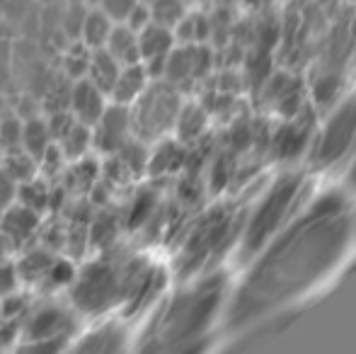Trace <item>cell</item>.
Here are the masks:
<instances>
[{
	"label": "cell",
	"mask_w": 356,
	"mask_h": 354,
	"mask_svg": "<svg viewBox=\"0 0 356 354\" xmlns=\"http://www.w3.org/2000/svg\"><path fill=\"white\" fill-rule=\"evenodd\" d=\"M342 76L334 71L323 73V76L315 81L313 86V109H330L339 102V95H342Z\"/></svg>",
	"instance_id": "27"
},
{
	"label": "cell",
	"mask_w": 356,
	"mask_h": 354,
	"mask_svg": "<svg viewBox=\"0 0 356 354\" xmlns=\"http://www.w3.org/2000/svg\"><path fill=\"white\" fill-rule=\"evenodd\" d=\"M75 272H78V267L71 265L68 260H63V257H54V262L49 265L47 274H44L42 282H39L37 287L47 293H56V291H61V289L71 287L73 279H75Z\"/></svg>",
	"instance_id": "28"
},
{
	"label": "cell",
	"mask_w": 356,
	"mask_h": 354,
	"mask_svg": "<svg viewBox=\"0 0 356 354\" xmlns=\"http://www.w3.org/2000/svg\"><path fill=\"white\" fill-rule=\"evenodd\" d=\"M141 3H150V0H141Z\"/></svg>",
	"instance_id": "42"
},
{
	"label": "cell",
	"mask_w": 356,
	"mask_h": 354,
	"mask_svg": "<svg viewBox=\"0 0 356 354\" xmlns=\"http://www.w3.org/2000/svg\"><path fill=\"white\" fill-rule=\"evenodd\" d=\"M243 3L248 5V8H262L264 0H243Z\"/></svg>",
	"instance_id": "39"
},
{
	"label": "cell",
	"mask_w": 356,
	"mask_h": 354,
	"mask_svg": "<svg viewBox=\"0 0 356 354\" xmlns=\"http://www.w3.org/2000/svg\"><path fill=\"white\" fill-rule=\"evenodd\" d=\"M216 3L220 5V8H225V5H230V3H235V0H216Z\"/></svg>",
	"instance_id": "40"
},
{
	"label": "cell",
	"mask_w": 356,
	"mask_h": 354,
	"mask_svg": "<svg viewBox=\"0 0 356 354\" xmlns=\"http://www.w3.org/2000/svg\"><path fill=\"white\" fill-rule=\"evenodd\" d=\"M114 22L102 13V10L95 5L80 19V47H85L88 51H95V49H104L109 39V32H112Z\"/></svg>",
	"instance_id": "21"
},
{
	"label": "cell",
	"mask_w": 356,
	"mask_h": 354,
	"mask_svg": "<svg viewBox=\"0 0 356 354\" xmlns=\"http://www.w3.org/2000/svg\"><path fill=\"white\" fill-rule=\"evenodd\" d=\"M134 340L129 328L119 318H104L102 323L88 328L71 337L63 354H131Z\"/></svg>",
	"instance_id": "10"
},
{
	"label": "cell",
	"mask_w": 356,
	"mask_h": 354,
	"mask_svg": "<svg viewBox=\"0 0 356 354\" xmlns=\"http://www.w3.org/2000/svg\"><path fill=\"white\" fill-rule=\"evenodd\" d=\"M175 47H177V39H175L172 29H168V27H160V24L150 22L138 32V54H141V63L148 68L153 81H160L165 61H168V56L172 54Z\"/></svg>",
	"instance_id": "14"
},
{
	"label": "cell",
	"mask_w": 356,
	"mask_h": 354,
	"mask_svg": "<svg viewBox=\"0 0 356 354\" xmlns=\"http://www.w3.org/2000/svg\"><path fill=\"white\" fill-rule=\"evenodd\" d=\"M119 68L122 66H119L104 49H95V51H90V56H88V66H85L83 78H88L92 86H97L104 95H107L109 88H112L114 81H117Z\"/></svg>",
	"instance_id": "22"
},
{
	"label": "cell",
	"mask_w": 356,
	"mask_h": 354,
	"mask_svg": "<svg viewBox=\"0 0 356 354\" xmlns=\"http://www.w3.org/2000/svg\"><path fill=\"white\" fill-rule=\"evenodd\" d=\"M315 117H318V112L313 109V104H308L300 114L291 119H282L277 127L269 129L264 158L284 163V166H293L303 156H308L310 141H313L315 129H318Z\"/></svg>",
	"instance_id": "9"
},
{
	"label": "cell",
	"mask_w": 356,
	"mask_h": 354,
	"mask_svg": "<svg viewBox=\"0 0 356 354\" xmlns=\"http://www.w3.org/2000/svg\"><path fill=\"white\" fill-rule=\"evenodd\" d=\"M54 146V134L44 119H29L22 122V138H19V148L34 161H42V156Z\"/></svg>",
	"instance_id": "23"
},
{
	"label": "cell",
	"mask_w": 356,
	"mask_h": 354,
	"mask_svg": "<svg viewBox=\"0 0 356 354\" xmlns=\"http://www.w3.org/2000/svg\"><path fill=\"white\" fill-rule=\"evenodd\" d=\"M155 211H158V194L153 189H141L136 194L131 204V214H129V226H145L155 218Z\"/></svg>",
	"instance_id": "30"
},
{
	"label": "cell",
	"mask_w": 356,
	"mask_h": 354,
	"mask_svg": "<svg viewBox=\"0 0 356 354\" xmlns=\"http://www.w3.org/2000/svg\"><path fill=\"white\" fill-rule=\"evenodd\" d=\"M207 129H209V109L197 102H184L182 109H179L177 124H175L177 141L184 143V146H192V143L202 141L207 136Z\"/></svg>",
	"instance_id": "18"
},
{
	"label": "cell",
	"mask_w": 356,
	"mask_h": 354,
	"mask_svg": "<svg viewBox=\"0 0 356 354\" xmlns=\"http://www.w3.org/2000/svg\"><path fill=\"white\" fill-rule=\"evenodd\" d=\"M207 347H209V340H204V342H197V345L187 347V350H179L175 354H204V352H207Z\"/></svg>",
	"instance_id": "37"
},
{
	"label": "cell",
	"mask_w": 356,
	"mask_h": 354,
	"mask_svg": "<svg viewBox=\"0 0 356 354\" xmlns=\"http://www.w3.org/2000/svg\"><path fill=\"white\" fill-rule=\"evenodd\" d=\"M71 340H42V337H17L10 354H63Z\"/></svg>",
	"instance_id": "31"
},
{
	"label": "cell",
	"mask_w": 356,
	"mask_h": 354,
	"mask_svg": "<svg viewBox=\"0 0 356 354\" xmlns=\"http://www.w3.org/2000/svg\"><path fill=\"white\" fill-rule=\"evenodd\" d=\"M17 182L0 168V214L17 202Z\"/></svg>",
	"instance_id": "35"
},
{
	"label": "cell",
	"mask_w": 356,
	"mask_h": 354,
	"mask_svg": "<svg viewBox=\"0 0 356 354\" xmlns=\"http://www.w3.org/2000/svg\"><path fill=\"white\" fill-rule=\"evenodd\" d=\"M148 5V13H150V22L160 24V27H168L175 29L182 17L189 13V3L187 0H150Z\"/></svg>",
	"instance_id": "26"
},
{
	"label": "cell",
	"mask_w": 356,
	"mask_h": 354,
	"mask_svg": "<svg viewBox=\"0 0 356 354\" xmlns=\"http://www.w3.org/2000/svg\"><path fill=\"white\" fill-rule=\"evenodd\" d=\"M10 252H13V248H10V243L5 241V236H3V233H0V262L8 260Z\"/></svg>",
	"instance_id": "38"
},
{
	"label": "cell",
	"mask_w": 356,
	"mask_h": 354,
	"mask_svg": "<svg viewBox=\"0 0 356 354\" xmlns=\"http://www.w3.org/2000/svg\"><path fill=\"white\" fill-rule=\"evenodd\" d=\"M344 189H352L356 192V148L352 151V156L347 158V172H344Z\"/></svg>",
	"instance_id": "36"
},
{
	"label": "cell",
	"mask_w": 356,
	"mask_h": 354,
	"mask_svg": "<svg viewBox=\"0 0 356 354\" xmlns=\"http://www.w3.org/2000/svg\"><path fill=\"white\" fill-rule=\"evenodd\" d=\"M153 260L131 252L109 250L92 262H85L75 272L68 287V303L78 316L102 318L112 311H122L131 301L138 282Z\"/></svg>",
	"instance_id": "4"
},
{
	"label": "cell",
	"mask_w": 356,
	"mask_h": 354,
	"mask_svg": "<svg viewBox=\"0 0 356 354\" xmlns=\"http://www.w3.org/2000/svg\"><path fill=\"white\" fill-rule=\"evenodd\" d=\"M5 172L19 184H27L32 179H37V172H39V163L34 161L32 156L22 151V148H15V151H8L3 153V163H0Z\"/></svg>",
	"instance_id": "24"
},
{
	"label": "cell",
	"mask_w": 356,
	"mask_h": 354,
	"mask_svg": "<svg viewBox=\"0 0 356 354\" xmlns=\"http://www.w3.org/2000/svg\"><path fill=\"white\" fill-rule=\"evenodd\" d=\"M352 238L347 189H327L310 199L248 262V272L223 306V325L240 330L298 298L339 265Z\"/></svg>",
	"instance_id": "1"
},
{
	"label": "cell",
	"mask_w": 356,
	"mask_h": 354,
	"mask_svg": "<svg viewBox=\"0 0 356 354\" xmlns=\"http://www.w3.org/2000/svg\"><path fill=\"white\" fill-rule=\"evenodd\" d=\"M90 136H92V146L99 153H104V156L119 153L127 143L134 141L129 107H119V104L109 102L102 117L90 127Z\"/></svg>",
	"instance_id": "12"
},
{
	"label": "cell",
	"mask_w": 356,
	"mask_h": 354,
	"mask_svg": "<svg viewBox=\"0 0 356 354\" xmlns=\"http://www.w3.org/2000/svg\"><path fill=\"white\" fill-rule=\"evenodd\" d=\"M228 298V274L211 269L182 282L168 298L155 303L131 354H175L209 340V330L223 313Z\"/></svg>",
	"instance_id": "2"
},
{
	"label": "cell",
	"mask_w": 356,
	"mask_h": 354,
	"mask_svg": "<svg viewBox=\"0 0 356 354\" xmlns=\"http://www.w3.org/2000/svg\"><path fill=\"white\" fill-rule=\"evenodd\" d=\"M172 32L177 44H207L211 34V19L202 13H187Z\"/></svg>",
	"instance_id": "25"
},
{
	"label": "cell",
	"mask_w": 356,
	"mask_h": 354,
	"mask_svg": "<svg viewBox=\"0 0 356 354\" xmlns=\"http://www.w3.org/2000/svg\"><path fill=\"white\" fill-rule=\"evenodd\" d=\"M182 104L184 95L177 88L165 81H150L145 92L129 107L134 138L145 146L168 138L175 131Z\"/></svg>",
	"instance_id": "7"
},
{
	"label": "cell",
	"mask_w": 356,
	"mask_h": 354,
	"mask_svg": "<svg viewBox=\"0 0 356 354\" xmlns=\"http://www.w3.org/2000/svg\"><path fill=\"white\" fill-rule=\"evenodd\" d=\"M109 99L97 86L88 81V78H78L71 88V97H68V107H71V117L75 122L85 124V127H92L102 112L107 109Z\"/></svg>",
	"instance_id": "16"
},
{
	"label": "cell",
	"mask_w": 356,
	"mask_h": 354,
	"mask_svg": "<svg viewBox=\"0 0 356 354\" xmlns=\"http://www.w3.org/2000/svg\"><path fill=\"white\" fill-rule=\"evenodd\" d=\"M19 138H22V122L15 117L0 119V148H3V153L19 148Z\"/></svg>",
	"instance_id": "34"
},
{
	"label": "cell",
	"mask_w": 356,
	"mask_h": 354,
	"mask_svg": "<svg viewBox=\"0 0 356 354\" xmlns=\"http://www.w3.org/2000/svg\"><path fill=\"white\" fill-rule=\"evenodd\" d=\"M80 330V316L71 303H61L54 296L32 303L19 321L17 337H42V340H71Z\"/></svg>",
	"instance_id": "8"
},
{
	"label": "cell",
	"mask_w": 356,
	"mask_h": 354,
	"mask_svg": "<svg viewBox=\"0 0 356 354\" xmlns=\"http://www.w3.org/2000/svg\"><path fill=\"white\" fill-rule=\"evenodd\" d=\"M39 226H42V214L22 202H15L13 207H8L0 214V233L5 236L13 250L27 246L37 236Z\"/></svg>",
	"instance_id": "15"
},
{
	"label": "cell",
	"mask_w": 356,
	"mask_h": 354,
	"mask_svg": "<svg viewBox=\"0 0 356 354\" xmlns=\"http://www.w3.org/2000/svg\"><path fill=\"white\" fill-rule=\"evenodd\" d=\"M51 262H54V255L49 250H42V248L27 250L22 260H17L19 274H22V284H39Z\"/></svg>",
	"instance_id": "29"
},
{
	"label": "cell",
	"mask_w": 356,
	"mask_h": 354,
	"mask_svg": "<svg viewBox=\"0 0 356 354\" xmlns=\"http://www.w3.org/2000/svg\"><path fill=\"white\" fill-rule=\"evenodd\" d=\"M264 182H257L245 199H228L216 202L209 209L192 218L182 233V241L175 252V274L182 282L194 279L199 274H207L216 269L220 260L238 246L240 233L245 226L250 202L254 192H259Z\"/></svg>",
	"instance_id": "3"
},
{
	"label": "cell",
	"mask_w": 356,
	"mask_h": 354,
	"mask_svg": "<svg viewBox=\"0 0 356 354\" xmlns=\"http://www.w3.org/2000/svg\"><path fill=\"white\" fill-rule=\"evenodd\" d=\"M141 0H97V8L112 19L114 24H124L129 19V15L136 10V5Z\"/></svg>",
	"instance_id": "33"
},
{
	"label": "cell",
	"mask_w": 356,
	"mask_h": 354,
	"mask_svg": "<svg viewBox=\"0 0 356 354\" xmlns=\"http://www.w3.org/2000/svg\"><path fill=\"white\" fill-rule=\"evenodd\" d=\"M352 223H354V236H356V207L352 209Z\"/></svg>",
	"instance_id": "41"
},
{
	"label": "cell",
	"mask_w": 356,
	"mask_h": 354,
	"mask_svg": "<svg viewBox=\"0 0 356 354\" xmlns=\"http://www.w3.org/2000/svg\"><path fill=\"white\" fill-rule=\"evenodd\" d=\"M150 73L143 63H131V66L119 68V76L114 81V86L109 88L107 99L119 107H131L138 97L145 92V88L150 86Z\"/></svg>",
	"instance_id": "17"
},
{
	"label": "cell",
	"mask_w": 356,
	"mask_h": 354,
	"mask_svg": "<svg viewBox=\"0 0 356 354\" xmlns=\"http://www.w3.org/2000/svg\"><path fill=\"white\" fill-rule=\"evenodd\" d=\"M356 148V92L347 95L330 109L327 119L320 129H315V136L308 148V166L315 172L332 170L339 163H347Z\"/></svg>",
	"instance_id": "6"
},
{
	"label": "cell",
	"mask_w": 356,
	"mask_h": 354,
	"mask_svg": "<svg viewBox=\"0 0 356 354\" xmlns=\"http://www.w3.org/2000/svg\"><path fill=\"white\" fill-rule=\"evenodd\" d=\"M209 71H211V51L207 44H177L165 61L160 81L184 92L189 86L207 78Z\"/></svg>",
	"instance_id": "11"
},
{
	"label": "cell",
	"mask_w": 356,
	"mask_h": 354,
	"mask_svg": "<svg viewBox=\"0 0 356 354\" xmlns=\"http://www.w3.org/2000/svg\"><path fill=\"white\" fill-rule=\"evenodd\" d=\"M104 51L119 63V66H131V63H141V54H138V32H134L127 24H114L109 39L104 44Z\"/></svg>",
	"instance_id": "19"
},
{
	"label": "cell",
	"mask_w": 356,
	"mask_h": 354,
	"mask_svg": "<svg viewBox=\"0 0 356 354\" xmlns=\"http://www.w3.org/2000/svg\"><path fill=\"white\" fill-rule=\"evenodd\" d=\"M184 166H187V146L179 141L163 138L155 143V151L153 156H148L145 168L150 170V175H168V172H175Z\"/></svg>",
	"instance_id": "20"
},
{
	"label": "cell",
	"mask_w": 356,
	"mask_h": 354,
	"mask_svg": "<svg viewBox=\"0 0 356 354\" xmlns=\"http://www.w3.org/2000/svg\"><path fill=\"white\" fill-rule=\"evenodd\" d=\"M262 102L284 119H291L300 114L308 102H305V86L293 73H274L267 76L262 83Z\"/></svg>",
	"instance_id": "13"
},
{
	"label": "cell",
	"mask_w": 356,
	"mask_h": 354,
	"mask_svg": "<svg viewBox=\"0 0 356 354\" xmlns=\"http://www.w3.org/2000/svg\"><path fill=\"white\" fill-rule=\"evenodd\" d=\"M22 274H19V267L15 260H3L0 262V298H8L13 293L22 291Z\"/></svg>",
	"instance_id": "32"
},
{
	"label": "cell",
	"mask_w": 356,
	"mask_h": 354,
	"mask_svg": "<svg viewBox=\"0 0 356 354\" xmlns=\"http://www.w3.org/2000/svg\"><path fill=\"white\" fill-rule=\"evenodd\" d=\"M313 184L298 168L279 172L267 187H259L254 204H250L245 226L238 241V262H250L279 231L298 216L300 209L310 202Z\"/></svg>",
	"instance_id": "5"
}]
</instances>
